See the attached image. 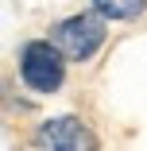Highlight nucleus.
Wrapping results in <instances>:
<instances>
[{
	"label": "nucleus",
	"mask_w": 147,
	"mask_h": 151,
	"mask_svg": "<svg viewBox=\"0 0 147 151\" xmlns=\"http://www.w3.org/2000/svg\"><path fill=\"white\" fill-rule=\"evenodd\" d=\"M39 147L43 151H97V136L77 116H54L39 124Z\"/></svg>",
	"instance_id": "7ed1b4c3"
},
{
	"label": "nucleus",
	"mask_w": 147,
	"mask_h": 151,
	"mask_svg": "<svg viewBox=\"0 0 147 151\" xmlns=\"http://www.w3.org/2000/svg\"><path fill=\"white\" fill-rule=\"evenodd\" d=\"M19 78L31 93H54L66 81V54L47 39H31L19 50Z\"/></svg>",
	"instance_id": "f257e3e1"
},
{
	"label": "nucleus",
	"mask_w": 147,
	"mask_h": 151,
	"mask_svg": "<svg viewBox=\"0 0 147 151\" xmlns=\"http://www.w3.org/2000/svg\"><path fill=\"white\" fill-rule=\"evenodd\" d=\"M105 16L97 12H77L70 19H62L54 27V47L62 50L70 62H85V58H93L105 43Z\"/></svg>",
	"instance_id": "f03ea898"
},
{
	"label": "nucleus",
	"mask_w": 147,
	"mask_h": 151,
	"mask_svg": "<svg viewBox=\"0 0 147 151\" xmlns=\"http://www.w3.org/2000/svg\"><path fill=\"white\" fill-rule=\"evenodd\" d=\"M93 12L120 23V19H139L147 12V0H93Z\"/></svg>",
	"instance_id": "20e7f679"
}]
</instances>
